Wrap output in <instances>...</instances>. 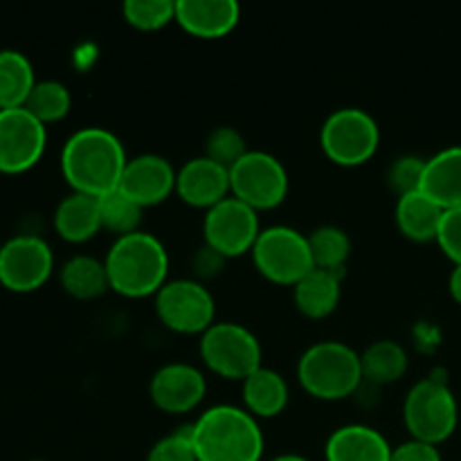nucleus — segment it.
<instances>
[{
    "instance_id": "f257e3e1",
    "label": "nucleus",
    "mask_w": 461,
    "mask_h": 461,
    "mask_svg": "<svg viewBox=\"0 0 461 461\" xmlns=\"http://www.w3.org/2000/svg\"><path fill=\"white\" fill-rule=\"evenodd\" d=\"M124 144L102 126H86L66 140L61 151V171L75 192L102 198L120 187L126 169Z\"/></svg>"
},
{
    "instance_id": "f03ea898",
    "label": "nucleus",
    "mask_w": 461,
    "mask_h": 461,
    "mask_svg": "<svg viewBox=\"0 0 461 461\" xmlns=\"http://www.w3.org/2000/svg\"><path fill=\"white\" fill-rule=\"evenodd\" d=\"M198 461H261L264 432L259 421L237 405H214L192 423Z\"/></svg>"
},
{
    "instance_id": "7ed1b4c3",
    "label": "nucleus",
    "mask_w": 461,
    "mask_h": 461,
    "mask_svg": "<svg viewBox=\"0 0 461 461\" xmlns=\"http://www.w3.org/2000/svg\"><path fill=\"white\" fill-rule=\"evenodd\" d=\"M104 264H106L111 291L131 300L156 295L169 282L167 248L162 246L160 239L142 230L115 239Z\"/></svg>"
},
{
    "instance_id": "20e7f679",
    "label": "nucleus",
    "mask_w": 461,
    "mask_h": 461,
    "mask_svg": "<svg viewBox=\"0 0 461 461\" xmlns=\"http://www.w3.org/2000/svg\"><path fill=\"white\" fill-rule=\"evenodd\" d=\"M297 381L320 401H342L363 385V365L354 347L338 340L315 342L297 363Z\"/></svg>"
},
{
    "instance_id": "39448f33",
    "label": "nucleus",
    "mask_w": 461,
    "mask_h": 461,
    "mask_svg": "<svg viewBox=\"0 0 461 461\" xmlns=\"http://www.w3.org/2000/svg\"><path fill=\"white\" fill-rule=\"evenodd\" d=\"M403 421L412 439L432 446L444 444L457 428V399L444 381L423 378L414 383L405 396Z\"/></svg>"
},
{
    "instance_id": "423d86ee",
    "label": "nucleus",
    "mask_w": 461,
    "mask_h": 461,
    "mask_svg": "<svg viewBox=\"0 0 461 461\" xmlns=\"http://www.w3.org/2000/svg\"><path fill=\"white\" fill-rule=\"evenodd\" d=\"M250 255L261 277L279 286H295L315 268L309 234L288 225L261 230Z\"/></svg>"
},
{
    "instance_id": "0eeeda50",
    "label": "nucleus",
    "mask_w": 461,
    "mask_h": 461,
    "mask_svg": "<svg viewBox=\"0 0 461 461\" xmlns=\"http://www.w3.org/2000/svg\"><path fill=\"white\" fill-rule=\"evenodd\" d=\"M201 358L210 372L230 381H246L261 365V345L255 333L237 322H214L201 336Z\"/></svg>"
},
{
    "instance_id": "6e6552de",
    "label": "nucleus",
    "mask_w": 461,
    "mask_h": 461,
    "mask_svg": "<svg viewBox=\"0 0 461 461\" xmlns=\"http://www.w3.org/2000/svg\"><path fill=\"white\" fill-rule=\"evenodd\" d=\"M324 156L340 167H358L372 160L381 144L378 122L363 108H338L320 131Z\"/></svg>"
},
{
    "instance_id": "1a4fd4ad",
    "label": "nucleus",
    "mask_w": 461,
    "mask_h": 461,
    "mask_svg": "<svg viewBox=\"0 0 461 461\" xmlns=\"http://www.w3.org/2000/svg\"><path fill=\"white\" fill-rule=\"evenodd\" d=\"M230 192L255 212L275 210L288 196L286 167L268 151H248L230 169Z\"/></svg>"
},
{
    "instance_id": "9d476101",
    "label": "nucleus",
    "mask_w": 461,
    "mask_h": 461,
    "mask_svg": "<svg viewBox=\"0 0 461 461\" xmlns=\"http://www.w3.org/2000/svg\"><path fill=\"white\" fill-rule=\"evenodd\" d=\"M156 313L169 331L203 336L214 324V295L196 279H174L156 293Z\"/></svg>"
},
{
    "instance_id": "9b49d317",
    "label": "nucleus",
    "mask_w": 461,
    "mask_h": 461,
    "mask_svg": "<svg viewBox=\"0 0 461 461\" xmlns=\"http://www.w3.org/2000/svg\"><path fill=\"white\" fill-rule=\"evenodd\" d=\"M203 234L210 250H214L223 259H234V257L252 252L255 248L261 234L259 216L246 203L228 196L205 212Z\"/></svg>"
},
{
    "instance_id": "f8f14e48",
    "label": "nucleus",
    "mask_w": 461,
    "mask_h": 461,
    "mask_svg": "<svg viewBox=\"0 0 461 461\" xmlns=\"http://www.w3.org/2000/svg\"><path fill=\"white\" fill-rule=\"evenodd\" d=\"M54 270L48 241L34 234H18L0 248V284L12 293L39 291Z\"/></svg>"
},
{
    "instance_id": "ddd939ff",
    "label": "nucleus",
    "mask_w": 461,
    "mask_h": 461,
    "mask_svg": "<svg viewBox=\"0 0 461 461\" xmlns=\"http://www.w3.org/2000/svg\"><path fill=\"white\" fill-rule=\"evenodd\" d=\"M48 126L25 108L0 111V171L23 174L43 158Z\"/></svg>"
},
{
    "instance_id": "4468645a",
    "label": "nucleus",
    "mask_w": 461,
    "mask_h": 461,
    "mask_svg": "<svg viewBox=\"0 0 461 461\" xmlns=\"http://www.w3.org/2000/svg\"><path fill=\"white\" fill-rule=\"evenodd\" d=\"M207 381L196 365L167 363L149 383V396L160 412L187 414L203 403Z\"/></svg>"
},
{
    "instance_id": "2eb2a0df",
    "label": "nucleus",
    "mask_w": 461,
    "mask_h": 461,
    "mask_svg": "<svg viewBox=\"0 0 461 461\" xmlns=\"http://www.w3.org/2000/svg\"><path fill=\"white\" fill-rule=\"evenodd\" d=\"M176 178H178V171L167 158L158 153H142V156L129 158L117 189L147 210V207L165 203L176 192Z\"/></svg>"
},
{
    "instance_id": "dca6fc26",
    "label": "nucleus",
    "mask_w": 461,
    "mask_h": 461,
    "mask_svg": "<svg viewBox=\"0 0 461 461\" xmlns=\"http://www.w3.org/2000/svg\"><path fill=\"white\" fill-rule=\"evenodd\" d=\"M176 194L189 207H198V210L205 212L212 210L221 201L232 196V192H230V169L216 165L207 156L192 158L178 169Z\"/></svg>"
},
{
    "instance_id": "f3484780",
    "label": "nucleus",
    "mask_w": 461,
    "mask_h": 461,
    "mask_svg": "<svg viewBox=\"0 0 461 461\" xmlns=\"http://www.w3.org/2000/svg\"><path fill=\"white\" fill-rule=\"evenodd\" d=\"M241 18L234 0H176V23L196 39H223Z\"/></svg>"
},
{
    "instance_id": "a211bd4d",
    "label": "nucleus",
    "mask_w": 461,
    "mask_h": 461,
    "mask_svg": "<svg viewBox=\"0 0 461 461\" xmlns=\"http://www.w3.org/2000/svg\"><path fill=\"white\" fill-rule=\"evenodd\" d=\"M392 446L376 428L349 423L331 432L324 446L327 461H390Z\"/></svg>"
},
{
    "instance_id": "6ab92c4d",
    "label": "nucleus",
    "mask_w": 461,
    "mask_h": 461,
    "mask_svg": "<svg viewBox=\"0 0 461 461\" xmlns=\"http://www.w3.org/2000/svg\"><path fill=\"white\" fill-rule=\"evenodd\" d=\"M421 192L441 210L461 207V147H448L426 160Z\"/></svg>"
},
{
    "instance_id": "aec40b11",
    "label": "nucleus",
    "mask_w": 461,
    "mask_h": 461,
    "mask_svg": "<svg viewBox=\"0 0 461 461\" xmlns=\"http://www.w3.org/2000/svg\"><path fill=\"white\" fill-rule=\"evenodd\" d=\"M54 230L68 243H86L102 230L99 198L72 192L54 212Z\"/></svg>"
},
{
    "instance_id": "412c9836",
    "label": "nucleus",
    "mask_w": 461,
    "mask_h": 461,
    "mask_svg": "<svg viewBox=\"0 0 461 461\" xmlns=\"http://www.w3.org/2000/svg\"><path fill=\"white\" fill-rule=\"evenodd\" d=\"M243 408L255 419H273L286 410L288 383L279 372L259 367L243 381Z\"/></svg>"
},
{
    "instance_id": "4be33fe9",
    "label": "nucleus",
    "mask_w": 461,
    "mask_h": 461,
    "mask_svg": "<svg viewBox=\"0 0 461 461\" xmlns=\"http://www.w3.org/2000/svg\"><path fill=\"white\" fill-rule=\"evenodd\" d=\"M444 212L435 201L426 196L423 192L405 194L396 201V225H399L401 234L414 243H428L437 241L439 234L441 219Z\"/></svg>"
},
{
    "instance_id": "5701e85b",
    "label": "nucleus",
    "mask_w": 461,
    "mask_h": 461,
    "mask_svg": "<svg viewBox=\"0 0 461 461\" xmlns=\"http://www.w3.org/2000/svg\"><path fill=\"white\" fill-rule=\"evenodd\" d=\"M340 275L313 268L293 286L297 311L311 320H324L340 304Z\"/></svg>"
},
{
    "instance_id": "b1692460",
    "label": "nucleus",
    "mask_w": 461,
    "mask_h": 461,
    "mask_svg": "<svg viewBox=\"0 0 461 461\" xmlns=\"http://www.w3.org/2000/svg\"><path fill=\"white\" fill-rule=\"evenodd\" d=\"M59 279H61L63 291L75 300H97L104 293L111 291L106 264L90 255H77L68 259Z\"/></svg>"
},
{
    "instance_id": "393cba45",
    "label": "nucleus",
    "mask_w": 461,
    "mask_h": 461,
    "mask_svg": "<svg viewBox=\"0 0 461 461\" xmlns=\"http://www.w3.org/2000/svg\"><path fill=\"white\" fill-rule=\"evenodd\" d=\"M34 86L30 59L18 50H0V111L25 106Z\"/></svg>"
},
{
    "instance_id": "a878e982",
    "label": "nucleus",
    "mask_w": 461,
    "mask_h": 461,
    "mask_svg": "<svg viewBox=\"0 0 461 461\" xmlns=\"http://www.w3.org/2000/svg\"><path fill=\"white\" fill-rule=\"evenodd\" d=\"M363 365V378L374 385H392L401 381L408 372V351L394 340L372 342L367 349L360 354Z\"/></svg>"
},
{
    "instance_id": "bb28decb",
    "label": "nucleus",
    "mask_w": 461,
    "mask_h": 461,
    "mask_svg": "<svg viewBox=\"0 0 461 461\" xmlns=\"http://www.w3.org/2000/svg\"><path fill=\"white\" fill-rule=\"evenodd\" d=\"M309 246L315 268L336 275H340L351 255L349 234L336 225H322V228L313 230L309 234Z\"/></svg>"
},
{
    "instance_id": "cd10ccee",
    "label": "nucleus",
    "mask_w": 461,
    "mask_h": 461,
    "mask_svg": "<svg viewBox=\"0 0 461 461\" xmlns=\"http://www.w3.org/2000/svg\"><path fill=\"white\" fill-rule=\"evenodd\" d=\"M23 108H25L27 113H32L43 126L61 122L72 108L70 90H68L61 81H36L34 90L30 93V97H27L25 106Z\"/></svg>"
},
{
    "instance_id": "c85d7f7f",
    "label": "nucleus",
    "mask_w": 461,
    "mask_h": 461,
    "mask_svg": "<svg viewBox=\"0 0 461 461\" xmlns=\"http://www.w3.org/2000/svg\"><path fill=\"white\" fill-rule=\"evenodd\" d=\"M99 212H102V230L117 234V239L140 232L144 207L131 201L120 189L99 198Z\"/></svg>"
},
{
    "instance_id": "c756f323",
    "label": "nucleus",
    "mask_w": 461,
    "mask_h": 461,
    "mask_svg": "<svg viewBox=\"0 0 461 461\" xmlns=\"http://www.w3.org/2000/svg\"><path fill=\"white\" fill-rule=\"evenodd\" d=\"M124 21L140 32H156L176 23V0H126Z\"/></svg>"
},
{
    "instance_id": "7c9ffc66",
    "label": "nucleus",
    "mask_w": 461,
    "mask_h": 461,
    "mask_svg": "<svg viewBox=\"0 0 461 461\" xmlns=\"http://www.w3.org/2000/svg\"><path fill=\"white\" fill-rule=\"evenodd\" d=\"M248 151L250 149H248L246 140L234 126H219L216 131H212L205 142V156L225 169H232Z\"/></svg>"
},
{
    "instance_id": "2f4dec72",
    "label": "nucleus",
    "mask_w": 461,
    "mask_h": 461,
    "mask_svg": "<svg viewBox=\"0 0 461 461\" xmlns=\"http://www.w3.org/2000/svg\"><path fill=\"white\" fill-rule=\"evenodd\" d=\"M147 461H198L192 441V426L178 428L158 439L149 450Z\"/></svg>"
},
{
    "instance_id": "473e14b6",
    "label": "nucleus",
    "mask_w": 461,
    "mask_h": 461,
    "mask_svg": "<svg viewBox=\"0 0 461 461\" xmlns=\"http://www.w3.org/2000/svg\"><path fill=\"white\" fill-rule=\"evenodd\" d=\"M423 171H426V160L417 156H403L390 167L387 171V183L394 189L396 196H405V194L421 192Z\"/></svg>"
},
{
    "instance_id": "72a5a7b5",
    "label": "nucleus",
    "mask_w": 461,
    "mask_h": 461,
    "mask_svg": "<svg viewBox=\"0 0 461 461\" xmlns=\"http://www.w3.org/2000/svg\"><path fill=\"white\" fill-rule=\"evenodd\" d=\"M437 243L455 266H461V207L444 212Z\"/></svg>"
},
{
    "instance_id": "f704fd0d",
    "label": "nucleus",
    "mask_w": 461,
    "mask_h": 461,
    "mask_svg": "<svg viewBox=\"0 0 461 461\" xmlns=\"http://www.w3.org/2000/svg\"><path fill=\"white\" fill-rule=\"evenodd\" d=\"M390 461H441V453H439V446L410 439L405 441V444H399L394 450H392Z\"/></svg>"
},
{
    "instance_id": "c9c22d12",
    "label": "nucleus",
    "mask_w": 461,
    "mask_h": 461,
    "mask_svg": "<svg viewBox=\"0 0 461 461\" xmlns=\"http://www.w3.org/2000/svg\"><path fill=\"white\" fill-rule=\"evenodd\" d=\"M448 291L450 295H453V300L457 302V304H461V266H455L453 273H450Z\"/></svg>"
},
{
    "instance_id": "e433bc0d",
    "label": "nucleus",
    "mask_w": 461,
    "mask_h": 461,
    "mask_svg": "<svg viewBox=\"0 0 461 461\" xmlns=\"http://www.w3.org/2000/svg\"><path fill=\"white\" fill-rule=\"evenodd\" d=\"M268 461H311V459H306L304 455L286 453V455H277V457H273V459H268Z\"/></svg>"
},
{
    "instance_id": "4c0bfd02",
    "label": "nucleus",
    "mask_w": 461,
    "mask_h": 461,
    "mask_svg": "<svg viewBox=\"0 0 461 461\" xmlns=\"http://www.w3.org/2000/svg\"><path fill=\"white\" fill-rule=\"evenodd\" d=\"M34 461H43V459H34Z\"/></svg>"
}]
</instances>
